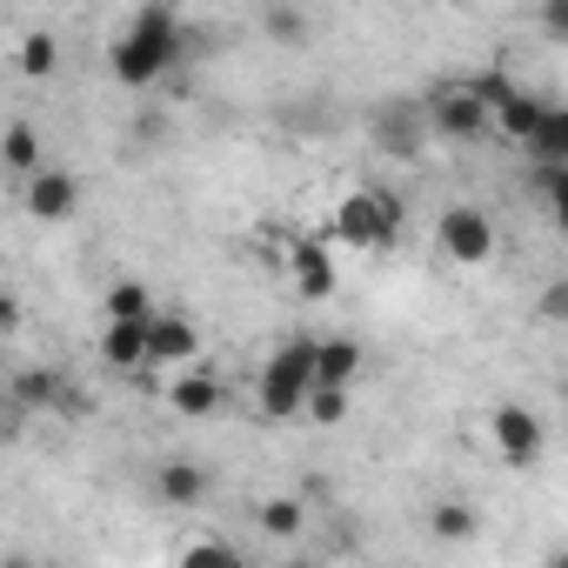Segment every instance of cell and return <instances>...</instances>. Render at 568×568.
Here are the masks:
<instances>
[{
  "mask_svg": "<svg viewBox=\"0 0 568 568\" xmlns=\"http://www.w3.org/2000/svg\"><path fill=\"white\" fill-rule=\"evenodd\" d=\"M181 54H187V28H181V14L168 8V0H148V8L114 34V48H108V74H114L121 88H161V81L181 68Z\"/></svg>",
  "mask_w": 568,
  "mask_h": 568,
  "instance_id": "6da1fadb",
  "label": "cell"
},
{
  "mask_svg": "<svg viewBox=\"0 0 568 568\" xmlns=\"http://www.w3.org/2000/svg\"><path fill=\"white\" fill-rule=\"evenodd\" d=\"M328 241L388 254L402 241V194H388V187H348L335 201V214H328Z\"/></svg>",
  "mask_w": 568,
  "mask_h": 568,
  "instance_id": "7a4b0ae2",
  "label": "cell"
},
{
  "mask_svg": "<svg viewBox=\"0 0 568 568\" xmlns=\"http://www.w3.org/2000/svg\"><path fill=\"white\" fill-rule=\"evenodd\" d=\"M308 395H315V342L295 335L267 355V368L254 382V402H261L267 422H295V415H308Z\"/></svg>",
  "mask_w": 568,
  "mask_h": 568,
  "instance_id": "3957f363",
  "label": "cell"
},
{
  "mask_svg": "<svg viewBox=\"0 0 568 568\" xmlns=\"http://www.w3.org/2000/svg\"><path fill=\"white\" fill-rule=\"evenodd\" d=\"M428 134L435 141H455V148H468V141H481V134H495V108L468 88V81H435L428 94Z\"/></svg>",
  "mask_w": 568,
  "mask_h": 568,
  "instance_id": "277c9868",
  "label": "cell"
},
{
  "mask_svg": "<svg viewBox=\"0 0 568 568\" xmlns=\"http://www.w3.org/2000/svg\"><path fill=\"white\" fill-rule=\"evenodd\" d=\"M435 247H442V261H448V267H488V261H495V247H501V234H495L488 207L455 201V207H442V214H435Z\"/></svg>",
  "mask_w": 568,
  "mask_h": 568,
  "instance_id": "5b68a950",
  "label": "cell"
},
{
  "mask_svg": "<svg viewBox=\"0 0 568 568\" xmlns=\"http://www.w3.org/2000/svg\"><path fill=\"white\" fill-rule=\"evenodd\" d=\"M488 448H495L508 468H535V462H541V448H548L541 415H535V408H521V402H495V408H488Z\"/></svg>",
  "mask_w": 568,
  "mask_h": 568,
  "instance_id": "8992f818",
  "label": "cell"
},
{
  "mask_svg": "<svg viewBox=\"0 0 568 568\" xmlns=\"http://www.w3.org/2000/svg\"><path fill=\"white\" fill-rule=\"evenodd\" d=\"M288 274H295V295H302V302H328V295H335V254H328V234L288 241Z\"/></svg>",
  "mask_w": 568,
  "mask_h": 568,
  "instance_id": "52a82bcc",
  "label": "cell"
},
{
  "mask_svg": "<svg viewBox=\"0 0 568 568\" xmlns=\"http://www.w3.org/2000/svg\"><path fill=\"white\" fill-rule=\"evenodd\" d=\"M21 207H28L34 221H68V214L81 207V181H74L68 168H34V174L21 181Z\"/></svg>",
  "mask_w": 568,
  "mask_h": 568,
  "instance_id": "ba28073f",
  "label": "cell"
},
{
  "mask_svg": "<svg viewBox=\"0 0 568 568\" xmlns=\"http://www.w3.org/2000/svg\"><path fill=\"white\" fill-rule=\"evenodd\" d=\"M368 128H375V141H382L388 154H415V148L428 141V101H382V108L368 114Z\"/></svg>",
  "mask_w": 568,
  "mask_h": 568,
  "instance_id": "9c48e42d",
  "label": "cell"
},
{
  "mask_svg": "<svg viewBox=\"0 0 568 568\" xmlns=\"http://www.w3.org/2000/svg\"><path fill=\"white\" fill-rule=\"evenodd\" d=\"M148 355H154V368H187V362L201 355V328H194L187 315L161 308V315L148 322Z\"/></svg>",
  "mask_w": 568,
  "mask_h": 568,
  "instance_id": "30bf717a",
  "label": "cell"
},
{
  "mask_svg": "<svg viewBox=\"0 0 568 568\" xmlns=\"http://www.w3.org/2000/svg\"><path fill=\"white\" fill-rule=\"evenodd\" d=\"M154 495H161L168 508H201V501L214 495V475H207L194 455H168V462L154 468Z\"/></svg>",
  "mask_w": 568,
  "mask_h": 568,
  "instance_id": "8fae6325",
  "label": "cell"
},
{
  "mask_svg": "<svg viewBox=\"0 0 568 568\" xmlns=\"http://www.w3.org/2000/svg\"><path fill=\"white\" fill-rule=\"evenodd\" d=\"M101 362L121 368V375L154 368V355H148V322H114V315H101Z\"/></svg>",
  "mask_w": 568,
  "mask_h": 568,
  "instance_id": "7c38bea8",
  "label": "cell"
},
{
  "mask_svg": "<svg viewBox=\"0 0 568 568\" xmlns=\"http://www.w3.org/2000/svg\"><path fill=\"white\" fill-rule=\"evenodd\" d=\"M168 408H174V415H187V422H207V415H221V408H227V388H221L214 375L187 368V375H174V382H168Z\"/></svg>",
  "mask_w": 568,
  "mask_h": 568,
  "instance_id": "4fadbf2b",
  "label": "cell"
},
{
  "mask_svg": "<svg viewBox=\"0 0 568 568\" xmlns=\"http://www.w3.org/2000/svg\"><path fill=\"white\" fill-rule=\"evenodd\" d=\"M61 402H74V395H68V382L54 368H21L8 382V408L14 415H41V408H61Z\"/></svg>",
  "mask_w": 568,
  "mask_h": 568,
  "instance_id": "5bb4252c",
  "label": "cell"
},
{
  "mask_svg": "<svg viewBox=\"0 0 568 568\" xmlns=\"http://www.w3.org/2000/svg\"><path fill=\"white\" fill-rule=\"evenodd\" d=\"M541 121H548V101H541L535 88H515V94L495 108V134H501V141H515V148H528Z\"/></svg>",
  "mask_w": 568,
  "mask_h": 568,
  "instance_id": "9a60e30c",
  "label": "cell"
},
{
  "mask_svg": "<svg viewBox=\"0 0 568 568\" xmlns=\"http://www.w3.org/2000/svg\"><path fill=\"white\" fill-rule=\"evenodd\" d=\"M362 368H368V355H362L355 335H322L315 342V382H355Z\"/></svg>",
  "mask_w": 568,
  "mask_h": 568,
  "instance_id": "2e32d148",
  "label": "cell"
},
{
  "mask_svg": "<svg viewBox=\"0 0 568 568\" xmlns=\"http://www.w3.org/2000/svg\"><path fill=\"white\" fill-rule=\"evenodd\" d=\"M0 161H8L14 181H28L34 168H48V161H41V134H34V121H8V134H0Z\"/></svg>",
  "mask_w": 568,
  "mask_h": 568,
  "instance_id": "e0dca14e",
  "label": "cell"
},
{
  "mask_svg": "<svg viewBox=\"0 0 568 568\" xmlns=\"http://www.w3.org/2000/svg\"><path fill=\"white\" fill-rule=\"evenodd\" d=\"M254 521H261V535H274V541H295V535L308 528V508H302L295 495H267V501L254 508Z\"/></svg>",
  "mask_w": 568,
  "mask_h": 568,
  "instance_id": "ac0fdd59",
  "label": "cell"
},
{
  "mask_svg": "<svg viewBox=\"0 0 568 568\" xmlns=\"http://www.w3.org/2000/svg\"><path fill=\"white\" fill-rule=\"evenodd\" d=\"M101 315H114V322H154L161 308H154V295L141 288V281H108V295H101Z\"/></svg>",
  "mask_w": 568,
  "mask_h": 568,
  "instance_id": "d6986e66",
  "label": "cell"
},
{
  "mask_svg": "<svg viewBox=\"0 0 568 568\" xmlns=\"http://www.w3.org/2000/svg\"><path fill=\"white\" fill-rule=\"evenodd\" d=\"M475 528H481V515H475L468 501H435V508H428V535H435V541H468Z\"/></svg>",
  "mask_w": 568,
  "mask_h": 568,
  "instance_id": "ffe728a7",
  "label": "cell"
},
{
  "mask_svg": "<svg viewBox=\"0 0 568 568\" xmlns=\"http://www.w3.org/2000/svg\"><path fill=\"white\" fill-rule=\"evenodd\" d=\"M528 154H535V161H568V101H548V121L535 128Z\"/></svg>",
  "mask_w": 568,
  "mask_h": 568,
  "instance_id": "44dd1931",
  "label": "cell"
},
{
  "mask_svg": "<svg viewBox=\"0 0 568 568\" xmlns=\"http://www.w3.org/2000/svg\"><path fill=\"white\" fill-rule=\"evenodd\" d=\"M261 28H267V41H281V48H302V41H308V14L288 8V0H267V8H261Z\"/></svg>",
  "mask_w": 568,
  "mask_h": 568,
  "instance_id": "7402d4cb",
  "label": "cell"
},
{
  "mask_svg": "<svg viewBox=\"0 0 568 568\" xmlns=\"http://www.w3.org/2000/svg\"><path fill=\"white\" fill-rule=\"evenodd\" d=\"M14 68H21L28 81H48V74L61 68V48H54V34H21V48H14Z\"/></svg>",
  "mask_w": 568,
  "mask_h": 568,
  "instance_id": "603a6c76",
  "label": "cell"
},
{
  "mask_svg": "<svg viewBox=\"0 0 568 568\" xmlns=\"http://www.w3.org/2000/svg\"><path fill=\"white\" fill-rule=\"evenodd\" d=\"M348 382H315V395H308V422L315 428H342L348 422Z\"/></svg>",
  "mask_w": 568,
  "mask_h": 568,
  "instance_id": "cb8c5ba5",
  "label": "cell"
},
{
  "mask_svg": "<svg viewBox=\"0 0 568 568\" xmlns=\"http://www.w3.org/2000/svg\"><path fill=\"white\" fill-rule=\"evenodd\" d=\"M174 561H181V568H241V548L221 541V535H201V541H187Z\"/></svg>",
  "mask_w": 568,
  "mask_h": 568,
  "instance_id": "d4e9b609",
  "label": "cell"
},
{
  "mask_svg": "<svg viewBox=\"0 0 568 568\" xmlns=\"http://www.w3.org/2000/svg\"><path fill=\"white\" fill-rule=\"evenodd\" d=\"M468 88H475V94H481V101H488V108H501V101H508V94H515V74H501V68H481V74H475V81H468Z\"/></svg>",
  "mask_w": 568,
  "mask_h": 568,
  "instance_id": "484cf974",
  "label": "cell"
},
{
  "mask_svg": "<svg viewBox=\"0 0 568 568\" xmlns=\"http://www.w3.org/2000/svg\"><path fill=\"white\" fill-rule=\"evenodd\" d=\"M535 21H541V34H548V41H561V48H568V0H541Z\"/></svg>",
  "mask_w": 568,
  "mask_h": 568,
  "instance_id": "4316f807",
  "label": "cell"
},
{
  "mask_svg": "<svg viewBox=\"0 0 568 568\" xmlns=\"http://www.w3.org/2000/svg\"><path fill=\"white\" fill-rule=\"evenodd\" d=\"M535 315H541V322H568V274H561V281H548V288H541Z\"/></svg>",
  "mask_w": 568,
  "mask_h": 568,
  "instance_id": "83f0119b",
  "label": "cell"
},
{
  "mask_svg": "<svg viewBox=\"0 0 568 568\" xmlns=\"http://www.w3.org/2000/svg\"><path fill=\"white\" fill-rule=\"evenodd\" d=\"M555 227H561V234H568V207H555Z\"/></svg>",
  "mask_w": 568,
  "mask_h": 568,
  "instance_id": "f1b7e54d",
  "label": "cell"
}]
</instances>
